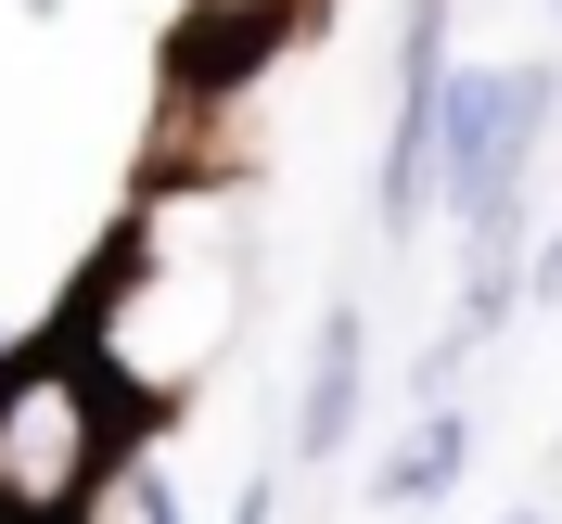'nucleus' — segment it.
<instances>
[{
	"mask_svg": "<svg viewBox=\"0 0 562 524\" xmlns=\"http://www.w3.org/2000/svg\"><path fill=\"white\" fill-rule=\"evenodd\" d=\"M128 460V384L90 346H0V524H90Z\"/></svg>",
	"mask_w": 562,
	"mask_h": 524,
	"instance_id": "f257e3e1",
	"label": "nucleus"
},
{
	"mask_svg": "<svg viewBox=\"0 0 562 524\" xmlns=\"http://www.w3.org/2000/svg\"><path fill=\"white\" fill-rule=\"evenodd\" d=\"M435 90H448V0H409V26H396V129H384V179H371L384 244H422V218H435Z\"/></svg>",
	"mask_w": 562,
	"mask_h": 524,
	"instance_id": "f03ea898",
	"label": "nucleus"
},
{
	"mask_svg": "<svg viewBox=\"0 0 562 524\" xmlns=\"http://www.w3.org/2000/svg\"><path fill=\"white\" fill-rule=\"evenodd\" d=\"M358 397H371V320H358V308H319V333H307V384H294V448H307V460H346Z\"/></svg>",
	"mask_w": 562,
	"mask_h": 524,
	"instance_id": "7ed1b4c3",
	"label": "nucleus"
},
{
	"mask_svg": "<svg viewBox=\"0 0 562 524\" xmlns=\"http://www.w3.org/2000/svg\"><path fill=\"white\" fill-rule=\"evenodd\" d=\"M460 460H473V422H460V397H422L409 435H396L384 473H371V499H384V512H435V499L460 487Z\"/></svg>",
	"mask_w": 562,
	"mask_h": 524,
	"instance_id": "20e7f679",
	"label": "nucleus"
},
{
	"mask_svg": "<svg viewBox=\"0 0 562 524\" xmlns=\"http://www.w3.org/2000/svg\"><path fill=\"white\" fill-rule=\"evenodd\" d=\"M115 487H128L140 524H179V487H167V460H115Z\"/></svg>",
	"mask_w": 562,
	"mask_h": 524,
	"instance_id": "39448f33",
	"label": "nucleus"
},
{
	"mask_svg": "<svg viewBox=\"0 0 562 524\" xmlns=\"http://www.w3.org/2000/svg\"><path fill=\"white\" fill-rule=\"evenodd\" d=\"M512 308H562V231L537 256H512Z\"/></svg>",
	"mask_w": 562,
	"mask_h": 524,
	"instance_id": "423d86ee",
	"label": "nucleus"
},
{
	"mask_svg": "<svg viewBox=\"0 0 562 524\" xmlns=\"http://www.w3.org/2000/svg\"><path fill=\"white\" fill-rule=\"evenodd\" d=\"M192 13H205V26H281L294 0H192Z\"/></svg>",
	"mask_w": 562,
	"mask_h": 524,
	"instance_id": "0eeeda50",
	"label": "nucleus"
},
{
	"mask_svg": "<svg viewBox=\"0 0 562 524\" xmlns=\"http://www.w3.org/2000/svg\"><path fill=\"white\" fill-rule=\"evenodd\" d=\"M231 524H269V473H256V487H244V499H231Z\"/></svg>",
	"mask_w": 562,
	"mask_h": 524,
	"instance_id": "6e6552de",
	"label": "nucleus"
},
{
	"mask_svg": "<svg viewBox=\"0 0 562 524\" xmlns=\"http://www.w3.org/2000/svg\"><path fill=\"white\" fill-rule=\"evenodd\" d=\"M498 524H550V512H498Z\"/></svg>",
	"mask_w": 562,
	"mask_h": 524,
	"instance_id": "1a4fd4ad",
	"label": "nucleus"
},
{
	"mask_svg": "<svg viewBox=\"0 0 562 524\" xmlns=\"http://www.w3.org/2000/svg\"><path fill=\"white\" fill-rule=\"evenodd\" d=\"M550 26H562V0H550Z\"/></svg>",
	"mask_w": 562,
	"mask_h": 524,
	"instance_id": "9d476101",
	"label": "nucleus"
}]
</instances>
